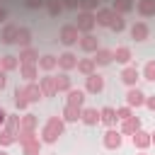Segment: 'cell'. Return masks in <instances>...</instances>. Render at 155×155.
<instances>
[{
	"label": "cell",
	"instance_id": "obj_1",
	"mask_svg": "<svg viewBox=\"0 0 155 155\" xmlns=\"http://www.w3.org/2000/svg\"><path fill=\"white\" fill-rule=\"evenodd\" d=\"M63 131H65L63 116H48L46 124H44V128H41V140L44 143H56L63 136Z\"/></svg>",
	"mask_w": 155,
	"mask_h": 155
},
{
	"label": "cell",
	"instance_id": "obj_2",
	"mask_svg": "<svg viewBox=\"0 0 155 155\" xmlns=\"http://www.w3.org/2000/svg\"><path fill=\"white\" fill-rule=\"evenodd\" d=\"M80 29L75 27V24H63L61 27V31H58V41L63 44V46H73V44H78L80 41Z\"/></svg>",
	"mask_w": 155,
	"mask_h": 155
},
{
	"label": "cell",
	"instance_id": "obj_3",
	"mask_svg": "<svg viewBox=\"0 0 155 155\" xmlns=\"http://www.w3.org/2000/svg\"><path fill=\"white\" fill-rule=\"evenodd\" d=\"M75 27L80 29V34H92V29L97 27V17H94V12H78V22H75Z\"/></svg>",
	"mask_w": 155,
	"mask_h": 155
},
{
	"label": "cell",
	"instance_id": "obj_4",
	"mask_svg": "<svg viewBox=\"0 0 155 155\" xmlns=\"http://www.w3.org/2000/svg\"><path fill=\"white\" fill-rule=\"evenodd\" d=\"M102 143H104V148H107V150H119V148H121V143H124V133H121L119 128H107V133H104Z\"/></svg>",
	"mask_w": 155,
	"mask_h": 155
},
{
	"label": "cell",
	"instance_id": "obj_5",
	"mask_svg": "<svg viewBox=\"0 0 155 155\" xmlns=\"http://www.w3.org/2000/svg\"><path fill=\"white\" fill-rule=\"evenodd\" d=\"M145 92L140 90V87H128V92H126V104L131 107V109H138V107H145Z\"/></svg>",
	"mask_w": 155,
	"mask_h": 155
},
{
	"label": "cell",
	"instance_id": "obj_6",
	"mask_svg": "<svg viewBox=\"0 0 155 155\" xmlns=\"http://www.w3.org/2000/svg\"><path fill=\"white\" fill-rule=\"evenodd\" d=\"M104 90V78L99 73H92L90 78H85V92L87 94H99Z\"/></svg>",
	"mask_w": 155,
	"mask_h": 155
},
{
	"label": "cell",
	"instance_id": "obj_7",
	"mask_svg": "<svg viewBox=\"0 0 155 155\" xmlns=\"http://www.w3.org/2000/svg\"><path fill=\"white\" fill-rule=\"evenodd\" d=\"M78 56L73 53V51H63L61 56H58V68L63 70V73H68V70H73V68H78Z\"/></svg>",
	"mask_w": 155,
	"mask_h": 155
},
{
	"label": "cell",
	"instance_id": "obj_8",
	"mask_svg": "<svg viewBox=\"0 0 155 155\" xmlns=\"http://www.w3.org/2000/svg\"><path fill=\"white\" fill-rule=\"evenodd\" d=\"M131 140H133V148H138V150H148L150 145H153V136L148 133V131H136L133 136H131Z\"/></svg>",
	"mask_w": 155,
	"mask_h": 155
},
{
	"label": "cell",
	"instance_id": "obj_9",
	"mask_svg": "<svg viewBox=\"0 0 155 155\" xmlns=\"http://www.w3.org/2000/svg\"><path fill=\"white\" fill-rule=\"evenodd\" d=\"M94 17H97V27H111V22L116 19V12L111 7H99Z\"/></svg>",
	"mask_w": 155,
	"mask_h": 155
},
{
	"label": "cell",
	"instance_id": "obj_10",
	"mask_svg": "<svg viewBox=\"0 0 155 155\" xmlns=\"http://www.w3.org/2000/svg\"><path fill=\"white\" fill-rule=\"evenodd\" d=\"M138 78H140V70H138L136 65H124V70H121V82H124V85L136 87Z\"/></svg>",
	"mask_w": 155,
	"mask_h": 155
},
{
	"label": "cell",
	"instance_id": "obj_11",
	"mask_svg": "<svg viewBox=\"0 0 155 155\" xmlns=\"http://www.w3.org/2000/svg\"><path fill=\"white\" fill-rule=\"evenodd\" d=\"M78 46H80L85 53H94V51L99 48V39H97L94 34H82L80 41H78Z\"/></svg>",
	"mask_w": 155,
	"mask_h": 155
},
{
	"label": "cell",
	"instance_id": "obj_12",
	"mask_svg": "<svg viewBox=\"0 0 155 155\" xmlns=\"http://www.w3.org/2000/svg\"><path fill=\"white\" fill-rule=\"evenodd\" d=\"M99 121H102L107 128H114V126H116V121H119L116 109H114V107H102V109H99Z\"/></svg>",
	"mask_w": 155,
	"mask_h": 155
},
{
	"label": "cell",
	"instance_id": "obj_13",
	"mask_svg": "<svg viewBox=\"0 0 155 155\" xmlns=\"http://www.w3.org/2000/svg\"><path fill=\"white\" fill-rule=\"evenodd\" d=\"M17 31H19V27L7 22V24L2 27V31H0V41L7 44V46H10V44H17Z\"/></svg>",
	"mask_w": 155,
	"mask_h": 155
},
{
	"label": "cell",
	"instance_id": "obj_14",
	"mask_svg": "<svg viewBox=\"0 0 155 155\" xmlns=\"http://www.w3.org/2000/svg\"><path fill=\"white\" fill-rule=\"evenodd\" d=\"M19 75H22L27 82H36V78H39V65H36V63H19Z\"/></svg>",
	"mask_w": 155,
	"mask_h": 155
},
{
	"label": "cell",
	"instance_id": "obj_15",
	"mask_svg": "<svg viewBox=\"0 0 155 155\" xmlns=\"http://www.w3.org/2000/svg\"><path fill=\"white\" fill-rule=\"evenodd\" d=\"M39 87H41L44 97H56V94H58V92H56V78H53V75L39 78Z\"/></svg>",
	"mask_w": 155,
	"mask_h": 155
},
{
	"label": "cell",
	"instance_id": "obj_16",
	"mask_svg": "<svg viewBox=\"0 0 155 155\" xmlns=\"http://www.w3.org/2000/svg\"><path fill=\"white\" fill-rule=\"evenodd\" d=\"M148 36H150V29H148L145 22H133V24H131V39H136V41H145Z\"/></svg>",
	"mask_w": 155,
	"mask_h": 155
},
{
	"label": "cell",
	"instance_id": "obj_17",
	"mask_svg": "<svg viewBox=\"0 0 155 155\" xmlns=\"http://www.w3.org/2000/svg\"><path fill=\"white\" fill-rule=\"evenodd\" d=\"M65 94H68L65 104H73V107H80V109L85 107V94H87L85 90H80V87H73V90H70V92H65Z\"/></svg>",
	"mask_w": 155,
	"mask_h": 155
},
{
	"label": "cell",
	"instance_id": "obj_18",
	"mask_svg": "<svg viewBox=\"0 0 155 155\" xmlns=\"http://www.w3.org/2000/svg\"><path fill=\"white\" fill-rule=\"evenodd\" d=\"M80 121H82L85 126H97V124H99V109H94V107H82Z\"/></svg>",
	"mask_w": 155,
	"mask_h": 155
},
{
	"label": "cell",
	"instance_id": "obj_19",
	"mask_svg": "<svg viewBox=\"0 0 155 155\" xmlns=\"http://www.w3.org/2000/svg\"><path fill=\"white\" fill-rule=\"evenodd\" d=\"M119 131L124 133V136H133L136 131H140V119L133 114L131 119H126V121H121V126H119Z\"/></svg>",
	"mask_w": 155,
	"mask_h": 155
},
{
	"label": "cell",
	"instance_id": "obj_20",
	"mask_svg": "<svg viewBox=\"0 0 155 155\" xmlns=\"http://www.w3.org/2000/svg\"><path fill=\"white\" fill-rule=\"evenodd\" d=\"M17 58H19V63H36L39 65V58L41 56H39V51L34 46H27V48H19V56Z\"/></svg>",
	"mask_w": 155,
	"mask_h": 155
},
{
	"label": "cell",
	"instance_id": "obj_21",
	"mask_svg": "<svg viewBox=\"0 0 155 155\" xmlns=\"http://www.w3.org/2000/svg\"><path fill=\"white\" fill-rule=\"evenodd\" d=\"M36 128H39V116L36 114L19 116V131H36Z\"/></svg>",
	"mask_w": 155,
	"mask_h": 155
},
{
	"label": "cell",
	"instance_id": "obj_22",
	"mask_svg": "<svg viewBox=\"0 0 155 155\" xmlns=\"http://www.w3.org/2000/svg\"><path fill=\"white\" fill-rule=\"evenodd\" d=\"M131 58H133V53H131L128 46H116V51H114V61H116V63L131 65Z\"/></svg>",
	"mask_w": 155,
	"mask_h": 155
},
{
	"label": "cell",
	"instance_id": "obj_23",
	"mask_svg": "<svg viewBox=\"0 0 155 155\" xmlns=\"http://www.w3.org/2000/svg\"><path fill=\"white\" fill-rule=\"evenodd\" d=\"M111 61H114V51H111V48H102V46H99V48L94 51V63H97V65H109Z\"/></svg>",
	"mask_w": 155,
	"mask_h": 155
},
{
	"label": "cell",
	"instance_id": "obj_24",
	"mask_svg": "<svg viewBox=\"0 0 155 155\" xmlns=\"http://www.w3.org/2000/svg\"><path fill=\"white\" fill-rule=\"evenodd\" d=\"M78 73H82L85 78H90L92 73H97V63H94V58H80V61H78Z\"/></svg>",
	"mask_w": 155,
	"mask_h": 155
},
{
	"label": "cell",
	"instance_id": "obj_25",
	"mask_svg": "<svg viewBox=\"0 0 155 155\" xmlns=\"http://www.w3.org/2000/svg\"><path fill=\"white\" fill-rule=\"evenodd\" d=\"M24 92H27V99H29V104H31V102H39V99H44V92H41L39 82H27V85H24Z\"/></svg>",
	"mask_w": 155,
	"mask_h": 155
},
{
	"label": "cell",
	"instance_id": "obj_26",
	"mask_svg": "<svg viewBox=\"0 0 155 155\" xmlns=\"http://www.w3.org/2000/svg\"><path fill=\"white\" fill-rule=\"evenodd\" d=\"M73 90V80H70V75L68 73H58V78H56V92H70Z\"/></svg>",
	"mask_w": 155,
	"mask_h": 155
},
{
	"label": "cell",
	"instance_id": "obj_27",
	"mask_svg": "<svg viewBox=\"0 0 155 155\" xmlns=\"http://www.w3.org/2000/svg\"><path fill=\"white\" fill-rule=\"evenodd\" d=\"M136 10L140 17H155V0H138Z\"/></svg>",
	"mask_w": 155,
	"mask_h": 155
},
{
	"label": "cell",
	"instance_id": "obj_28",
	"mask_svg": "<svg viewBox=\"0 0 155 155\" xmlns=\"http://www.w3.org/2000/svg\"><path fill=\"white\" fill-rule=\"evenodd\" d=\"M0 68L5 70V73H12V70H17L19 68V58L17 56H0Z\"/></svg>",
	"mask_w": 155,
	"mask_h": 155
},
{
	"label": "cell",
	"instance_id": "obj_29",
	"mask_svg": "<svg viewBox=\"0 0 155 155\" xmlns=\"http://www.w3.org/2000/svg\"><path fill=\"white\" fill-rule=\"evenodd\" d=\"M41 145H44V140L34 138V140H29V143L22 145V155H41Z\"/></svg>",
	"mask_w": 155,
	"mask_h": 155
},
{
	"label": "cell",
	"instance_id": "obj_30",
	"mask_svg": "<svg viewBox=\"0 0 155 155\" xmlns=\"http://www.w3.org/2000/svg\"><path fill=\"white\" fill-rule=\"evenodd\" d=\"M15 107L19 109V111H24L27 107H29V99H27V92H24V87H15Z\"/></svg>",
	"mask_w": 155,
	"mask_h": 155
},
{
	"label": "cell",
	"instance_id": "obj_31",
	"mask_svg": "<svg viewBox=\"0 0 155 155\" xmlns=\"http://www.w3.org/2000/svg\"><path fill=\"white\" fill-rule=\"evenodd\" d=\"M82 116V109L80 107H73V104H65L63 107V121H80Z\"/></svg>",
	"mask_w": 155,
	"mask_h": 155
},
{
	"label": "cell",
	"instance_id": "obj_32",
	"mask_svg": "<svg viewBox=\"0 0 155 155\" xmlns=\"http://www.w3.org/2000/svg\"><path fill=\"white\" fill-rule=\"evenodd\" d=\"M17 44H19V48L31 46V29H29V27H19V31H17Z\"/></svg>",
	"mask_w": 155,
	"mask_h": 155
},
{
	"label": "cell",
	"instance_id": "obj_33",
	"mask_svg": "<svg viewBox=\"0 0 155 155\" xmlns=\"http://www.w3.org/2000/svg\"><path fill=\"white\" fill-rule=\"evenodd\" d=\"M39 68L48 73V70H53V68H58V58H56V56H51V53H44V56L39 58Z\"/></svg>",
	"mask_w": 155,
	"mask_h": 155
},
{
	"label": "cell",
	"instance_id": "obj_34",
	"mask_svg": "<svg viewBox=\"0 0 155 155\" xmlns=\"http://www.w3.org/2000/svg\"><path fill=\"white\" fill-rule=\"evenodd\" d=\"M111 10H114L116 15H126V12L133 10V2H131V0H114V2H111Z\"/></svg>",
	"mask_w": 155,
	"mask_h": 155
},
{
	"label": "cell",
	"instance_id": "obj_35",
	"mask_svg": "<svg viewBox=\"0 0 155 155\" xmlns=\"http://www.w3.org/2000/svg\"><path fill=\"white\" fill-rule=\"evenodd\" d=\"M63 10H65V7H63L61 0H46V12H48V17H58Z\"/></svg>",
	"mask_w": 155,
	"mask_h": 155
},
{
	"label": "cell",
	"instance_id": "obj_36",
	"mask_svg": "<svg viewBox=\"0 0 155 155\" xmlns=\"http://www.w3.org/2000/svg\"><path fill=\"white\" fill-rule=\"evenodd\" d=\"M2 128H5V131H10V133H15V136H17V133H19V116H17V114H10V116H7V121H5V126H2Z\"/></svg>",
	"mask_w": 155,
	"mask_h": 155
},
{
	"label": "cell",
	"instance_id": "obj_37",
	"mask_svg": "<svg viewBox=\"0 0 155 155\" xmlns=\"http://www.w3.org/2000/svg\"><path fill=\"white\" fill-rule=\"evenodd\" d=\"M12 143H17V136L5 131V128H0V148H10Z\"/></svg>",
	"mask_w": 155,
	"mask_h": 155
},
{
	"label": "cell",
	"instance_id": "obj_38",
	"mask_svg": "<svg viewBox=\"0 0 155 155\" xmlns=\"http://www.w3.org/2000/svg\"><path fill=\"white\" fill-rule=\"evenodd\" d=\"M143 78L150 80V82H155V58H150V61L143 65Z\"/></svg>",
	"mask_w": 155,
	"mask_h": 155
},
{
	"label": "cell",
	"instance_id": "obj_39",
	"mask_svg": "<svg viewBox=\"0 0 155 155\" xmlns=\"http://www.w3.org/2000/svg\"><path fill=\"white\" fill-rule=\"evenodd\" d=\"M34 138H39L36 131H19V133H17V143H19V145H24V143H29V140H34Z\"/></svg>",
	"mask_w": 155,
	"mask_h": 155
},
{
	"label": "cell",
	"instance_id": "obj_40",
	"mask_svg": "<svg viewBox=\"0 0 155 155\" xmlns=\"http://www.w3.org/2000/svg\"><path fill=\"white\" fill-rule=\"evenodd\" d=\"M80 10L82 12H97L99 10V0H80Z\"/></svg>",
	"mask_w": 155,
	"mask_h": 155
},
{
	"label": "cell",
	"instance_id": "obj_41",
	"mask_svg": "<svg viewBox=\"0 0 155 155\" xmlns=\"http://www.w3.org/2000/svg\"><path fill=\"white\" fill-rule=\"evenodd\" d=\"M111 31H116V34H121L124 29H126V19H124V15H116V19L111 22V27H109Z\"/></svg>",
	"mask_w": 155,
	"mask_h": 155
},
{
	"label": "cell",
	"instance_id": "obj_42",
	"mask_svg": "<svg viewBox=\"0 0 155 155\" xmlns=\"http://www.w3.org/2000/svg\"><path fill=\"white\" fill-rule=\"evenodd\" d=\"M116 116H119V121H126V119H131V116H133V109H131L128 104H124V107H119V109H116Z\"/></svg>",
	"mask_w": 155,
	"mask_h": 155
},
{
	"label": "cell",
	"instance_id": "obj_43",
	"mask_svg": "<svg viewBox=\"0 0 155 155\" xmlns=\"http://www.w3.org/2000/svg\"><path fill=\"white\" fill-rule=\"evenodd\" d=\"M24 7H29V10H39V7H46V0H24Z\"/></svg>",
	"mask_w": 155,
	"mask_h": 155
},
{
	"label": "cell",
	"instance_id": "obj_44",
	"mask_svg": "<svg viewBox=\"0 0 155 155\" xmlns=\"http://www.w3.org/2000/svg\"><path fill=\"white\" fill-rule=\"evenodd\" d=\"M65 10H80V0H61Z\"/></svg>",
	"mask_w": 155,
	"mask_h": 155
},
{
	"label": "cell",
	"instance_id": "obj_45",
	"mask_svg": "<svg viewBox=\"0 0 155 155\" xmlns=\"http://www.w3.org/2000/svg\"><path fill=\"white\" fill-rule=\"evenodd\" d=\"M145 107H148L150 111H155V94H148V97H145Z\"/></svg>",
	"mask_w": 155,
	"mask_h": 155
},
{
	"label": "cell",
	"instance_id": "obj_46",
	"mask_svg": "<svg viewBox=\"0 0 155 155\" xmlns=\"http://www.w3.org/2000/svg\"><path fill=\"white\" fill-rule=\"evenodd\" d=\"M5 87H7V73L0 68V90H5Z\"/></svg>",
	"mask_w": 155,
	"mask_h": 155
},
{
	"label": "cell",
	"instance_id": "obj_47",
	"mask_svg": "<svg viewBox=\"0 0 155 155\" xmlns=\"http://www.w3.org/2000/svg\"><path fill=\"white\" fill-rule=\"evenodd\" d=\"M7 116H10V114H7V111H5L2 107H0V128L5 126V121H7Z\"/></svg>",
	"mask_w": 155,
	"mask_h": 155
},
{
	"label": "cell",
	"instance_id": "obj_48",
	"mask_svg": "<svg viewBox=\"0 0 155 155\" xmlns=\"http://www.w3.org/2000/svg\"><path fill=\"white\" fill-rule=\"evenodd\" d=\"M5 19H7V10H5V7H0V22H5Z\"/></svg>",
	"mask_w": 155,
	"mask_h": 155
},
{
	"label": "cell",
	"instance_id": "obj_49",
	"mask_svg": "<svg viewBox=\"0 0 155 155\" xmlns=\"http://www.w3.org/2000/svg\"><path fill=\"white\" fill-rule=\"evenodd\" d=\"M0 155H10V153H7V150H5V148H0Z\"/></svg>",
	"mask_w": 155,
	"mask_h": 155
},
{
	"label": "cell",
	"instance_id": "obj_50",
	"mask_svg": "<svg viewBox=\"0 0 155 155\" xmlns=\"http://www.w3.org/2000/svg\"><path fill=\"white\" fill-rule=\"evenodd\" d=\"M150 136H153V145H155V131H153V133H150Z\"/></svg>",
	"mask_w": 155,
	"mask_h": 155
},
{
	"label": "cell",
	"instance_id": "obj_51",
	"mask_svg": "<svg viewBox=\"0 0 155 155\" xmlns=\"http://www.w3.org/2000/svg\"><path fill=\"white\" fill-rule=\"evenodd\" d=\"M138 155H148V153H145V150H140V153H138Z\"/></svg>",
	"mask_w": 155,
	"mask_h": 155
}]
</instances>
